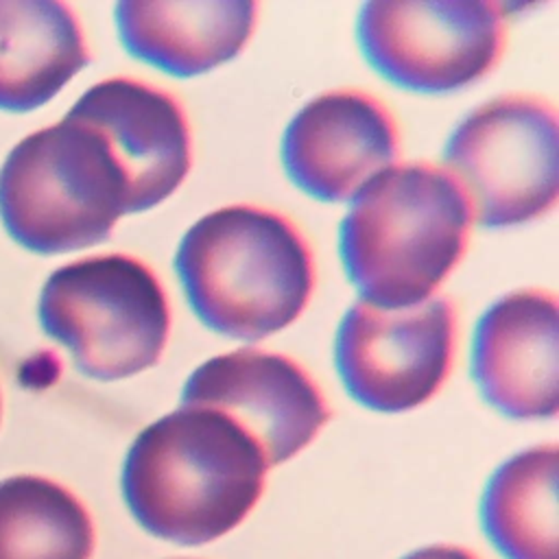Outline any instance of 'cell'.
Wrapping results in <instances>:
<instances>
[{
    "label": "cell",
    "instance_id": "cell-9",
    "mask_svg": "<svg viewBox=\"0 0 559 559\" xmlns=\"http://www.w3.org/2000/svg\"><path fill=\"white\" fill-rule=\"evenodd\" d=\"M181 406L214 408L240 424L275 467L304 450L330 419L319 384L282 354L255 347L221 354L183 384Z\"/></svg>",
    "mask_w": 559,
    "mask_h": 559
},
{
    "label": "cell",
    "instance_id": "cell-13",
    "mask_svg": "<svg viewBox=\"0 0 559 559\" xmlns=\"http://www.w3.org/2000/svg\"><path fill=\"white\" fill-rule=\"evenodd\" d=\"M255 13L251 0H124L116 4V26L131 57L175 76H194L245 48Z\"/></svg>",
    "mask_w": 559,
    "mask_h": 559
},
{
    "label": "cell",
    "instance_id": "cell-8",
    "mask_svg": "<svg viewBox=\"0 0 559 559\" xmlns=\"http://www.w3.org/2000/svg\"><path fill=\"white\" fill-rule=\"evenodd\" d=\"M456 314L445 297L384 310L358 299L341 319L334 365L345 391L378 413L428 402L450 373Z\"/></svg>",
    "mask_w": 559,
    "mask_h": 559
},
{
    "label": "cell",
    "instance_id": "cell-5",
    "mask_svg": "<svg viewBox=\"0 0 559 559\" xmlns=\"http://www.w3.org/2000/svg\"><path fill=\"white\" fill-rule=\"evenodd\" d=\"M39 323L70 349L81 373L120 380L159 360L170 308L159 277L142 260L109 253L57 269L39 297Z\"/></svg>",
    "mask_w": 559,
    "mask_h": 559
},
{
    "label": "cell",
    "instance_id": "cell-2",
    "mask_svg": "<svg viewBox=\"0 0 559 559\" xmlns=\"http://www.w3.org/2000/svg\"><path fill=\"white\" fill-rule=\"evenodd\" d=\"M469 225V203L441 166L393 164L352 197L338 251L362 301L400 310L432 297L463 258Z\"/></svg>",
    "mask_w": 559,
    "mask_h": 559
},
{
    "label": "cell",
    "instance_id": "cell-6",
    "mask_svg": "<svg viewBox=\"0 0 559 559\" xmlns=\"http://www.w3.org/2000/svg\"><path fill=\"white\" fill-rule=\"evenodd\" d=\"M483 227H513L546 214L559 192L557 111L535 94H504L452 131L441 166Z\"/></svg>",
    "mask_w": 559,
    "mask_h": 559
},
{
    "label": "cell",
    "instance_id": "cell-1",
    "mask_svg": "<svg viewBox=\"0 0 559 559\" xmlns=\"http://www.w3.org/2000/svg\"><path fill=\"white\" fill-rule=\"evenodd\" d=\"M258 441L214 408L179 406L146 426L122 465V496L155 537L201 546L236 528L264 491Z\"/></svg>",
    "mask_w": 559,
    "mask_h": 559
},
{
    "label": "cell",
    "instance_id": "cell-15",
    "mask_svg": "<svg viewBox=\"0 0 559 559\" xmlns=\"http://www.w3.org/2000/svg\"><path fill=\"white\" fill-rule=\"evenodd\" d=\"M557 472L559 450L546 443L511 456L489 478L480 522L507 559H559Z\"/></svg>",
    "mask_w": 559,
    "mask_h": 559
},
{
    "label": "cell",
    "instance_id": "cell-17",
    "mask_svg": "<svg viewBox=\"0 0 559 559\" xmlns=\"http://www.w3.org/2000/svg\"><path fill=\"white\" fill-rule=\"evenodd\" d=\"M404 559H478V557L461 546H426V548L413 550Z\"/></svg>",
    "mask_w": 559,
    "mask_h": 559
},
{
    "label": "cell",
    "instance_id": "cell-3",
    "mask_svg": "<svg viewBox=\"0 0 559 559\" xmlns=\"http://www.w3.org/2000/svg\"><path fill=\"white\" fill-rule=\"evenodd\" d=\"M175 271L199 321L242 341L290 325L314 286L312 253L297 225L255 205L199 218L179 242Z\"/></svg>",
    "mask_w": 559,
    "mask_h": 559
},
{
    "label": "cell",
    "instance_id": "cell-7",
    "mask_svg": "<svg viewBox=\"0 0 559 559\" xmlns=\"http://www.w3.org/2000/svg\"><path fill=\"white\" fill-rule=\"evenodd\" d=\"M502 4L487 0H378L356 22L367 63L413 92H452L483 79L504 44Z\"/></svg>",
    "mask_w": 559,
    "mask_h": 559
},
{
    "label": "cell",
    "instance_id": "cell-10",
    "mask_svg": "<svg viewBox=\"0 0 559 559\" xmlns=\"http://www.w3.org/2000/svg\"><path fill=\"white\" fill-rule=\"evenodd\" d=\"M397 159L391 111L362 90H334L306 103L282 138V164L306 194L336 203L352 199Z\"/></svg>",
    "mask_w": 559,
    "mask_h": 559
},
{
    "label": "cell",
    "instance_id": "cell-12",
    "mask_svg": "<svg viewBox=\"0 0 559 559\" xmlns=\"http://www.w3.org/2000/svg\"><path fill=\"white\" fill-rule=\"evenodd\" d=\"M70 111L111 144L129 181L131 212L155 207L186 179L192 164L190 129L173 94L114 76L92 85Z\"/></svg>",
    "mask_w": 559,
    "mask_h": 559
},
{
    "label": "cell",
    "instance_id": "cell-4",
    "mask_svg": "<svg viewBox=\"0 0 559 559\" xmlns=\"http://www.w3.org/2000/svg\"><path fill=\"white\" fill-rule=\"evenodd\" d=\"M122 214H131L127 175L107 138L72 111L20 140L0 168L2 223L35 253L103 242Z\"/></svg>",
    "mask_w": 559,
    "mask_h": 559
},
{
    "label": "cell",
    "instance_id": "cell-14",
    "mask_svg": "<svg viewBox=\"0 0 559 559\" xmlns=\"http://www.w3.org/2000/svg\"><path fill=\"white\" fill-rule=\"evenodd\" d=\"M90 61L74 13L57 0H0V109L48 103Z\"/></svg>",
    "mask_w": 559,
    "mask_h": 559
},
{
    "label": "cell",
    "instance_id": "cell-11",
    "mask_svg": "<svg viewBox=\"0 0 559 559\" xmlns=\"http://www.w3.org/2000/svg\"><path fill=\"white\" fill-rule=\"evenodd\" d=\"M472 378L511 419H550L559 408V308L550 290L524 288L493 301L472 338Z\"/></svg>",
    "mask_w": 559,
    "mask_h": 559
},
{
    "label": "cell",
    "instance_id": "cell-16",
    "mask_svg": "<svg viewBox=\"0 0 559 559\" xmlns=\"http://www.w3.org/2000/svg\"><path fill=\"white\" fill-rule=\"evenodd\" d=\"M94 524L83 502L39 476L0 483V559H90Z\"/></svg>",
    "mask_w": 559,
    "mask_h": 559
}]
</instances>
